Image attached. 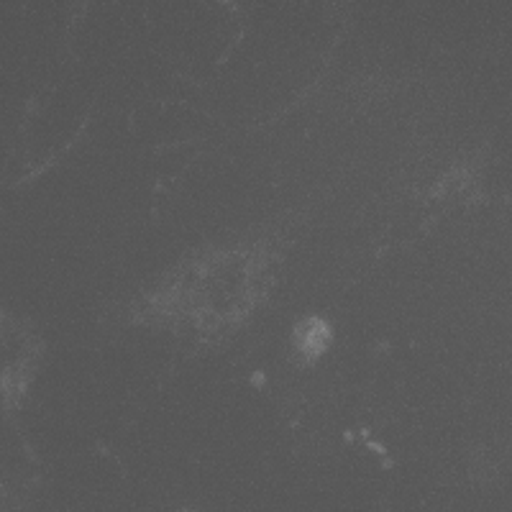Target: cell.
<instances>
[{
	"label": "cell",
	"instance_id": "7a4b0ae2",
	"mask_svg": "<svg viewBox=\"0 0 512 512\" xmlns=\"http://www.w3.org/2000/svg\"><path fill=\"white\" fill-rule=\"evenodd\" d=\"M41 338L29 320L0 303V402L18 405L34 382L41 359Z\"/></svg>",
	"mask_w": 512,
	"mask_h": 512
},
{
	"label": "cell",
	"instance_id": "6da1fadb",
	"mask_svg": "<svg viewBox=\"0 0 512 512\" xmlns=\"http://www.w3.org/2000/svg\"><path fill=\"white\" fill-rule=\"evenodd\" d=\"M274 254L264 244H239L198 254L146 297V315L198 333L239 326L272 285Z\"/></svg>",
	"mask_w": 512,
	"mask_h": 512
},
{
	"label": "cell",
	"instance_id": "3957f363",
	"mask_svg": "<svg viewBox=\"0 0 512 512\" xmlns=\"http://www.w3.org/2000/svg\"><path fill=\"white\" fill-rule=\"evenodd\" d=\"M328 338H331V331H328V326L323 323V320L318 318L305 320L303 326L297 328L295 333L297 351H300L305 359H315V356H320L323 351H326Z\"/></svg>",
	"mask_w": 512,
	"mask_h": 512
}]
</instances>
